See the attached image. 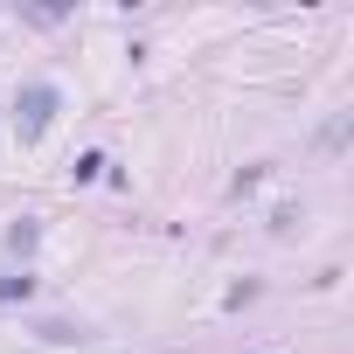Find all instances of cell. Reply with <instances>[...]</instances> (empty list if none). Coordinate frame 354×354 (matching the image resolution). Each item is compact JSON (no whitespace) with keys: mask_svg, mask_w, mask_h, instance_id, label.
Returning <instances> with one entry per match:
<instances>
[{"mask_svg":"<svg viewBox=\"0 0 354 354\" xmlns=\"http://www.w3.org/2000/svg\"><path fill=\"white\" fill-rule=\"evenodd\" d=\"M49 104H56V97H49V84H35V91H28V97H21V125H28V132H35V125H42V118H49Z\"/></svg>","mask_w":354,"mask_h":354,"instance_id":"6da1fadb","label":"cell"}]
</instances>
